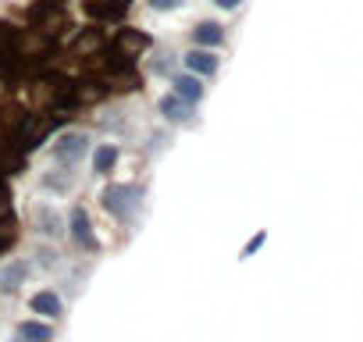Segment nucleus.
<instances>
[{
    "label": "nucleus",
    "instance_id": "1",
    "mask_svg": "<svg viewBox=\"0 0 363 342\" xmlns=\"http://www.w3.org/2000/svg\"><path fill=\"white\" fill-rule=\"evenodd\" d=\"M86 143H89V139H86L82 132H65V136L54 143V157L72 164V160H79V157L86 153Z\"/></svg>",
    "mask_w": 363,
    "mask_h": 342
},
{
    "label": "nucleus",
    "instance_id": "2",
    "mask_svg": "<svg viewBox=\"0 0 363 342\" xmlns=\"http://www.w3.org/2000/svg\"><path fill=\"white\" fill-rule=\"evenodd\" d=\"M150 47V36L146 33H135V29H121L118 33V50L125 54V57H135L139 50H146Z\"/></svg>",
    "mask_w": 363,
    "mask_h": 342
},
{
    "label": "nucleus",
    "instance_id": "3",
    "mask_svg": "<svg viewBox=\"0 0 363 342\" xmlns=\"http://www.w3.org/2000/svg\"><path fill=\"white\" fill-rule=\"evenodd\" d=\"M128 197H135V189H128V186H118V189H107L104 193V204H107V211H114V214H128L132 211V200Z\"/></svg>",
    "mask_w": 363,
    "mask_h": 342
},
{
    "label": "nucleus",
    "instance_id": "4",
    "mask_svg": "<svg viewBox=\"0 0 363 342\" xmlns=\"http://www.w3.org/2000/svg\"><path fill=\"white\" fill-rule=\"evenodd\" d=\"M72 228H75V243H79V246H86L89 253L100 246V243H96V236L89 232V218H86L82 211H75V218H72Z\"/></svg>",
    "mask_w": 363,
    "mask_h": 342
},
{
    "label": "nucleus",
    "instance_id": "5",
    "mask_svg": "<svg viewBox=\"0 0 363 342\" xmlns=\"http://www.w3.org/2000/svg\"><path fill=\"white\" fill-rule=\"evenodd\" d=\"M33 310H36L40 317H57V314H61V299H57L54 292H36V296H33Z\"/></svg>",
    "mask_w": 363,
    "mask_h": 342
},
{
    "label": "nucleus",
    "instance_id": "6",
    "mask_svg": "<svg viewBox=\"0 0 363 342\" xmlns=\"http://www.w3.org/2000/svg\"><path fill=\"white\" fill-rule=\"evenodd\" d=\"M186 65H189V72H203V75L218 72V57L207 54V50H193V54L186 57Z\"/></svg>",
    "mask_w": 363,
    "mask_h": 342
},
{
    "label": "nucleus",
    "instance_id": "7",
    "mask_svg": "<svg viewBox=\"0 0 363 342\" xmlns=\"http://www.w3.org/2000/svg\"><path fill=\"white\" fill-rule=\"evenodd\" d=\"M221 40H225V33H221V26H218V22H200V26H196V43L218 47Z\"/></svg>",
    "mask_w": 363,
    "mask_h": 342
},
{
    "label": "nucleus",
    "instance_id": "8",
    "mask_svg": "<svg viewBox=\"0 0 363 342\" xmlns=\"http://www.w3.org/2000/svg\"><path fill=\"white\" fill-rule=\"evenodd\" d=\"M174 86H178V96H186V100H200V96H203V86H200L196 79H189V75L174 79Z\"/></svg>",
    "mask_w": 363,
    "mask_h": 342
},
{
    "label": "nucleus",
    "instance_id": "9",
    "mask_svg": "<svg viewBox=\"0 0 363 342\" xmlns=\"http://www.w3.org/2000/svg\"><path fill=\"white\" fill-rule=\"evenodd\" d=\"M114 160H118V150H114V146H100V153H96V171L114 167Z\"/></svg>",
    "mask_w": 363,
    "mask_h": 342
},
{
    "label": "nucleus",
    "instance_id": "10",
    "mask_svg": "<svg viewBox=\"0 0 363 342\" xmlns=\"http://www.w3.org/2000/svg\"><path fill=\"white\" fill-rule=\"evenodd\" d=\"M22 335L26 338H36V342H47L50 338V328H43V324H22Z\"/></svg>",
    "mask_w": 363,
    "mask_h": 342
},
{
    "label": "nucleus",
    "instance_id": "11",
    "mask_svg": "<svg viewBox=\"0 0 363 342\" xmlns=\"http://www.w3.org/2000/svg\"><path fill=\"white\" fill-rule=\"evenodd\" d=\"M164 114L174 118V121H178V118H186V114H182V104H178V100H164Z\"/></svg>",
    "mask_w": 363,
    "mask_h": 342
},
{
    "label": "nucleus",
    "instance_id": "12",
    "mask_svg": "<svg viewBox=\"0 0 363 342\" xmlns=\"http://www.w3.org/2000/svg\"><path fill=\"white\" fill-rule=\"evenodd\" d=\"M8 50H11V29L0 26V54H8Z\"/></svg>",
    "mask_w": 363,
    "mask_h": 342
},
{
    "label": "nucleus",
    "instance_id": "13",
    "mask_svg": "<svg viewBox=\"0 0 363 342\" xmlns=\"http://www.w3.org/2000/svg\"><path fill=\"white\" fill-rule=\"evenodd\" d=\"M150 4H153L157 11H164V8H178V0H150Z\"/></svg>",
    "mask_w": 363,
    "mask_h": 342
},
{
    "label": "nucleus",
    "instance_id": "14",
    "mask_svg": "<svg viewBox=\"0 0 363 342\" xmlns=\"http://www.w3.org/2000/svg\"><path fill=\"white\" fill-rule=\"evenodd\" d=\"M218 8H225V11H232V8H239V0H214Z\"/></svg>",
    "mask_w": 363,
    "mask_h": 342
},
{
    "label": "nucleus",
    "instance_id": "15",
    "mask_svg": "<svg viewBox=\"0 0 363 342\" xmlns=\"http://www.w3.org/2000/svg\"><path fill=\"white\" fill-rule=\"evenodd\" d=\"M8 211V197H4V189H0V214Z\"/></svg>",
    "mask_w": 363,
    "mask_h": 342
}]
</instances>
